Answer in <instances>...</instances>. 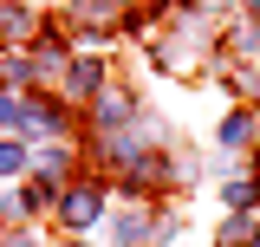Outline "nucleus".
Listing matches in <instances>:
<instances>
[{
	"instance_id": "obj_1",
	"label": "nucleus",
	"mask_w": 260,
	"mask_h": 247,
	"mask_svg": "<svg viewBox=\"0 0 260 247\" xmlns=\"http://www.w3.org/2000/svg\"><path fill=\"white\" fill-rule=\"evenodd\" d=\"M111 234H117V247H143V241H150V215H143V208H124Z\"/></svg>"
},
{
	"instance_id": "obj_2",
	"label": "nucleus",
	"mask_w": 260,
	"mask_h": 247,
	"mask_svg": "<svg viewBox=\"0 0 260 247\" xmlns=\"http://www.w3.org/2000/svg\"><path fill=\"white\" fill-rule=\"evenodd\" d=\"M65 221H72V228H91L98 221V189H72V195H65Z\"/></svg>"
},
{
	"instance_id": "obj_3",
	"label": "nucleus",
	"mask_w": 260,
	"mask_h": 247,
	"mask_svg": "<svg viewBox=\"0 0 260 247\" xmlns=\"http://www.w3.org/2000/svg\"><path fill=\"white\" fill-rule=\"evenodd\" d=\"M32 33V13H20V7H0V39H26Z\"/></svg>"
},
{
	"instance_id": "obj_4",
	"label": "nucleus",
	"mask_w": 260,
	"mask_h": 247,
	"mask_svg": "<svg viewBox=\"0 0 260 247\" xmlns=\"http://www.w3.org/2000/svg\"><path fill=\"white\" fill-rule=\"evenodd\" d=\"M65 85H72L78 98H91V91H98V65H91V59H85V65H72V78H65Z\"/></svg>"
},
{
	"instance_id": "obj_5",
	"label": "nucleus",
	"mask_w": 260,
	"mask_h": 247,
	"mask_svg": "<svg viewBox=\"0 0 260 247\" xmlns=\"http://www.w3.org/2000/svg\"><path fill=\"white\" fill-rule=\"evenodd\" d=\"M247 241H254V221H228L221 228V247H247Z\"/></svg>"
},
{
	"instance_id": "obj_6",
	"label": "nucleus",
	"mask_w": 260,
	"mask_h": 247,
	"mask_svg": "<svg viewBox=\"0 0 260 247\" xmlns=\"http://www.w3.org/2000/svg\"><path fill=\"white\" fill-rule=\"evenodd\" d=\"M0 169H7V176L26 169V150H20V143H0Z\"/></svg>"
},
{
	"instance_id": "obj_7",
	"label": "nucleus",
	"mask_w": 260,
	"mask_h": 247,
	"mask_svg": "<svg viewBox=\"0 0 260 247\" xmlns=\"http://www.w3.org/2000/svg\"><path fill=\"white\" fill-rule=\"evenodd\" d=\"M221 143H228V150H234V143H247V117H228V123H221Z\"/></svg>"
},
{
	"instance_id": "obj_8",
	"label": "nucleus",
	"mask_w": 260,
	"mask_h": 247,
	"mask_svg": "<svg viewBox=\"0 0 260 247\" xmlns=\"http://www.w3.org/2000/svg\"><path fill=\"white\" fill-rule=\"evenodd\" d=\"M247 91H254V98H260V72H247Z\"/></svg>"
}]
</instances>
